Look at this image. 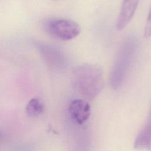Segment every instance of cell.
Here are the masks:
<instances>
[{
	"label": "cell",
	"mask_w": 151,
	"mask_h": 151,
	"mask_svg": "<svg viewBox=\"0 0 151 151\" xmlns=\"http://www.w3.org/2000/svg\"><path fill=\"white\" fill-rule=\"evenodd\" d=\"M74 90L85 100L94 99L102 90L104 77L101 68L94 64H81L76 66L71 74Z\"/></svg>",
	"instance_id": "cell-1"
},
{
	"label": "cell",
	"mask_w": 151,
	"mask_h": 151,
	"mask_svg": "<svg viewBox=\"0 0 151 151\" xmlns=\"http://www.w3.org/2000/svg\"><path fill=\"white\" fill-rule=\"evenodd\" d=\"M137 48L133 37L126 38L117 52L110 76V84L114 90L119 88L124 81Z\"/></svg>",
	"instance_id": "cell-2"
},
{
	"label": "cell",
	"mask_w": 151,
	"mask_h": 151,
	"mask_svg": "<svg viewBox=\"0 0 151 151\" xmlns=\"http://www.w3.org/2000/svg\"><path fill=\"white\" fill-rule=\"evenodd\" d=\"M45 27L50 34L63 41L72 40L81 32L78 23L67 19H50L46 23Z\"/></svg>",
	"instance_id": "cell-3"
},
{
	"label": "cell",
	"mask_w": 151,
	"mask_h": 151,
	"mask_svg": "<svg viewBox=\"0 0 151 151\" xmlns=\"http://www.w3.org/2000/svg\"><path fill=\"white\" fill-rule=\"evenodd\" d=\"M71 119L79 124L85 123L89 118L91 108L85 99H76L73 100L68 109Z\"/></svg>",
	"instance_id": "cell-4"
},
{
	"label": "cell",
	"mask_w": 151,
	"mask_h": 151,
	"mask_svg": "<svg viewBox=\"0 0 151 151\" xmlns=\"http://www.w3.org/2000/svg\"><path fill=\"white\" fill-rule=\"evenodd\" d=\"M151 143V116L144 127L140 131L134 140V147L141 148L149 146Z\"/></svg>",
	"instance_id": "cell-5"
},
{
	"label": "cell",
	"mask_w": 151,
	"mask_h": 151,
	"mask_svg": "<svg viewBox=\"0 0 151 151\" xmlns=\"http://www.w3.org/2000/svg\"><path fill=\"white\" fill-rule=\"evenodd\" d=\"M44 109V106L42 100L38 97H33L27 104L25 111L29 117H34L40 115Z\"/></svg>",
	"instance_id": "cell-6"
},
{
	"label": "cell",
	"mask_w": 151,
	"mask_h": 151,
	"mask_svg": "<svg viewBox=\"0 0 151 151\" xmlns=\"http://www.w3.org/2000/svg\"><path fill=\"white\" fill-rule=\"evenodd\" d=\"M45 51L47 56V58L52 65L57 67H61L64 65V57L60 51L53 47H50L48 48L47 47L45 48Z\"/></svg>",
	"instance_id": "cell-7"
},
{
	"label": "cell",
	"mask_w": 151,
	"mask_h": 151,
	"mask_svg": "<svg viewBox=\"0 0 151 151\" xmlns=\"http://www.w3.org/2000/svg\"><path fill=\"white\" fill-rule=\"evenodd\" d=\"M144 36L146 38L151 37V6L149 11V14L145 27Z\"/></svg>",
	"instance_id": "cell-8"
},
{
	"label": "cell",
	"mask_w": 151,
	"mask_h": 151,
	"mask_svg": "<svg viewBox=\"0 0 151 151\" xmlns=\"http://www.w3.org/2000/svg\"><path fill=\"white\" fill-rule=\"evenodd\" d=\"M1 136V132H0V137Z\"/></svg>",
	"instance_id": "cell-9"
},
{
	"label": "cell",
	"mask_w": 151,
	"mask_h": 151,
	"mask_svg": "<svg viewBox=\"0 0 151 151\" xmlns=\"http://www.w3.org/2000/svg\"><path fill=\"white\" fill-rule=\"evenodd\" d=\"M150 116H151V114H150Z\"/></svg>",
	"instance_id": "cell-10"
}]
</instances>
